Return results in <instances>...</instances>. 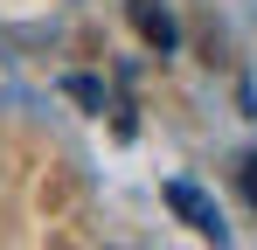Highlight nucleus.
Wrapping results in <instances>:
<instances>
[{
	"mask_svg": "<svg viewBox=\"0 0 257 250\" xmlns=\"http://www.w3.org/2000/svg\"><path fill=\"white\" fill-rule=\"evenodd\" d=\"M167 202L181 208V215H188V222H195V229H202V236H215V215H209V202H202V195H195V188H188V181H174V188H167Z\"/></svg>",
	"mask_w": 257,
	"mask_h": 250,
	"instance_id": "obj_1",
	"label": "nucleus"
},
{
	"mask_svg": "<svg viewBox=\"0 0 257 250\" xmlns=\"http://www.w3.org/2000/svg\"><path fill=\"white\" fill-rule=\"evenodd\" d=\"M132 14H139V28H146V35H153V42H167V21H160V14H153V7H146V0H139V7H132Z\"/></svg>",
	"mask_w": 257,
	"mask_h": 250,
	"instance_id": "obj_2",
	"label": "nucleus"
}]
</instances>
